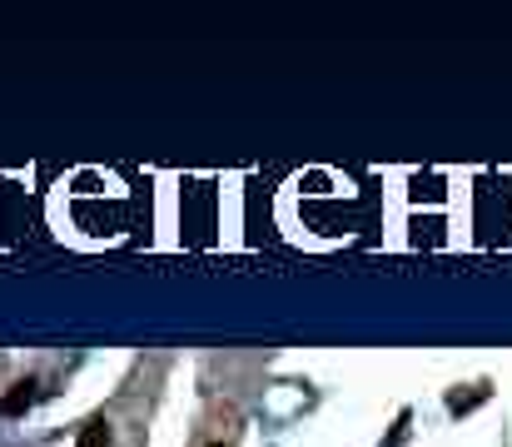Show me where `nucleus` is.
Segmentation results:
<instances>
[{
    "label": "nucleus",
    "mask_w": 512,
    "mask_h": 447,
    "mask_svg": "<svg viewBox=\"0 0 512 447\" xmlns=\"http://www.w3.org/2000/svg\"><path fill=\"white\" fill-rule=\"evenodd\" d=\"M488 383H473V393H448V413H473L478 403H488Z\"/></svg>",
    "instance_id": "39448f33"
},
{
    "label": "nucleus",
    "mask_w": 512,
    "mask_h": 447,
    "mask_svg": "<svg viewBox=\"0 0 512 447\" xmlns=\"http://www.w3.org/2000/svg\"><path fill=\"white\" fill-rule=\"evenodd\" d=\"M50 229L75 249H120L140 229V194L120 169H75L50 194Z\"/></svg>",
    "instance_id": "f03ea898"
},
{
    "label": "nucleus",
    "mask_w": 512,
    "mask_h": 447,
    "mask_svg": "<svg viewBox=\"0 0 512 447\" xmlns=\"http://www.w3.org/2000/svg\"><path fill=\"white\" fill-rule=\"evenodd\" d=\"M35 398H40L35 378H20V383H10V388L0 393V413H5V418H20V413L35 408Z\"/></svg>",
    "instance_id": "7ed1b4c3"
},
{
    "label": "nucleus",
    "mask_w": 512,
    "mask_h": 447,
    "mask_svg": "<svg viewBox=\"0 0 512 447\" xmlns=\"http://www.w3.org/2000/svg\"><path fill=\"white\" fill-rule=\"evenodd\" d=\"M75 447H115V433H110V423H105V418H90V423L80 428Z\"/></svg>",
    "instance_id": "20e7f679"
},
{
    "label": "nucleus",
    "mask_w": 512,
    "mask_h": 447,
    "mask_svg": "<svg viewBox=\"0 0 512 447\" xmlns=\"http://www.w3.org/2000/svg\"><path fill=\"white\" fill-rule=\"evenodd\" d=\"M214 447H229V443H214Z\"/></svg>",
    "instance_id": "423d86ee"
},
{
    "label": "nucleus",
    "mask_w": 512,
    "mask_h": 447,
    "mask_svg": "<svg viewBox=\"0 0 512 447\" xmlns=\"http://www.w3.org/2000/svg\"><path fill=\"white\" fill-rule=\"evenodd\" d=\"M279 224L294 244H309V249L358 244L373 229V199L353 174L304 169L279 194Z\"/></svg>",
    "instance_id": "f257e3e1"
}]
</instances>
